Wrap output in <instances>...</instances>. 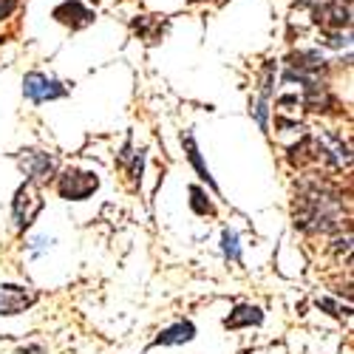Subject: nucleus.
I'll use <instances>...</instances> for the list:
<instances>
[{"label": "nucleus", "mask_w": 354, "mask_h": 354, "mask_svg": "<svg viewBox=\"0 0 354 354\" xmlns=\"http://www.w3.org/2000/svg\"><path fill=\"white\" fill-rule=\"evenodd\" d=\"M23 94L32 100V102H48V100H60L68 94V88L60 82V80H54V77H46L40 71H32V74H26L23 80Z\"/></svg>", "instance_id": "f257e3e1"}, {"label": "nucleus", "mask_w": 354, "mask_h": 354, "mask_svg": "<svg viewBox=\"0 0 354 354\" xmlns=\"http://www.w3.org/2000/svg\"><path fill=\"white\" fill-rule=\"evenodd\" d=\"M60 196L68 198V201H82L88 198L97 187H100V179L94 173H82V170H66L60 176Z\"/></svg>", "instance_id": "f03ea898"}, {"label": "nucleus", "mask_w": 354, "mask_h": 354, "mask_svg": "<svg viewBox=\"0 0 354 354\" xmlns=\"http://www.w3.org/2000/svg\"><path fill=\"white\" fill-rule=\"evenodd\" d=\"M315 20L323 28L343 32V28H348V23H351V9H348V3L343 6L340 0H323V3L315 9Z\"/></svg>", "instance_id": "7ed1b4c3"}, {"label": "nucleus", "mask_w": 354, "mask_h": 354, "mask_svg": "<svg viewBox=\"0 0 354 354\" xmlns=\"http://www.w3.org/2000/svg\"><path fill=\"white\" fill-rule=\"evenodd\" d=\"M35 304V295H28L23 286L3 283L0 286V315H20Z\"/></svg>", "instance_id": "20e7f679"}, {"label": "nucleus", "mask_w": 354, "mask_h": 354, "mask_svg": "<svg viewBox=\"0 0 354 354\" xmlns=\"http://www.w3.org/2000/svg\"><path fill=\"white\" fill-rule=\"evenodd\" d=\"M54 20H60L71 28H85V26L94 23V12L85 9L80 0H66V3H60L54 9Z\"/></svg>", "instance_id": "39448f33"}, {"label": "nucleus", "mask_w": 354, "mask_h": 354, "mask_svg": "<svg viewBox=\"0 0 354 354\" xmlns=\"http://www.w3.org/2000/svg\"><path fill=\"white\" fill-rule=\"evenodd\" d=\"M196 337V326L190 320H179L173 323V326L162 329L159 337L153 340V346H182V343H190Z\"/></svg>", "instance_id": "423d86ee"}, {"label": "nucleus", "mask_w": 354, "mask_h": 354, "mask_svg": "<svg viewBox=\"0 0 354 354\" xmlns=\"http://www.w3.org/2000/svg\"><path fill=\"white\" fill-rule=\"evenodd\" d=\"M23 167H26L28 176H32V182H43V179H48V176L54 173L57 162H54V156L35 151V153H28V156L23 159Z\"/></svg>", "instance_id": "0eeeda50"}, {"label": "nucleus", "mask_w": 354, "mask_h": 354, "mask_svg": "<svg viewBox=\"0 0 354 354\" xmlns=\"http://www.w3.org/2000/svg\"><path fill=\"white\" fill-rule=\"evenodd\" d=\"M263 320V312L252 304H241V306H235L230 312V317L224 320V326L227 329H241V326H258V323Z\"/></svg>", "instance_id": "6e6552de"}, {"label": "nucleus", "mask_w": 354, "mask_h": 354, "mask_svg": "<svg viewBox=\"0 0 354 354\" xmlns=\"http://www.w3.org/2000/svg\"><path fill=\"white\" fill-rule=\"evenodd\" d=\"M182 145H185V151H187V159H190V165H193V167H196V173H198V179H201V182H207V185L216 190V179L210 176L207 165H204V159H201V151H198V145H196V136H193V131L182 133Z\"/></svg>", "instance_id": "1a4fd4ad"}, {"label": "nucleus", "mask_w": 354, "mask_h": 354, "mask_svg": "<svg viewBox=\"0 0 354 354\" xmlns=\"http://www.w3.org/2000/svg\"><path fill=\"white\" fill-rule=\"evenodd\" d=\"M221 250L230 261H241V247H239V232L235 230H224L221 235Z\"/></svg>", "instance_id": "9d476101"}, {"label": "nucleus", "mask_w": 354, "mask_h": 354, "mask_svg": "<svg viewBox=\"0 0 354 354\" xmlns=\"http://www.w3.org/2000/svg\"><path fill=\"white\" fill-rule=\"evenodd\" d=\"M190 204H193V210L198 213V216H213V204L210 201H204L207 196H204V190L201 187H190Z\"/></svg>", "instance_id": "9b49d317"}, {"label": "nucleus", "mask_w": 354, "mask_h": 354, "mask_svg": "<svg viewBox=\"0 0 354 354\" xmlns=\"http://www.w3.org/2000/svg\"><path fill=\"white\" fill-rule=\"evenodd\" d=\"M17 9V0H0V20H6Z\"/></svg>", "instance_id": "f8f14e48"}, {"label": "nucleus", "mask_w": 354, "mask_h": 354, "mask_svg": "<svg viewBox=\"0 0 354 354\" xmlns=\"http://www.w3.org/2000/svg\"><path fill=\"white\" fill-rule=\"evenodd\" d=\"M48 244H51L48 239H35V241H32V244H28V247H32V252H40V250H46Z\"/></svg>", "instance_id": "ddd939ff"}, {"label": "nucleus", "mask_w": 354, "mask_h": 354, "mask_svg": "<svg viewBox=\"0 0 354 354\" xmlns=\"http://www.w3.org/2000/svg\"><path fill=\"white\" fill-rule=\"evenodd\" d=\"M298 3H301V6H315L317 0H298ZM320 3H323V0H320Z\"/></svg>", "instance_id": "4468645a"}]
</instances>
